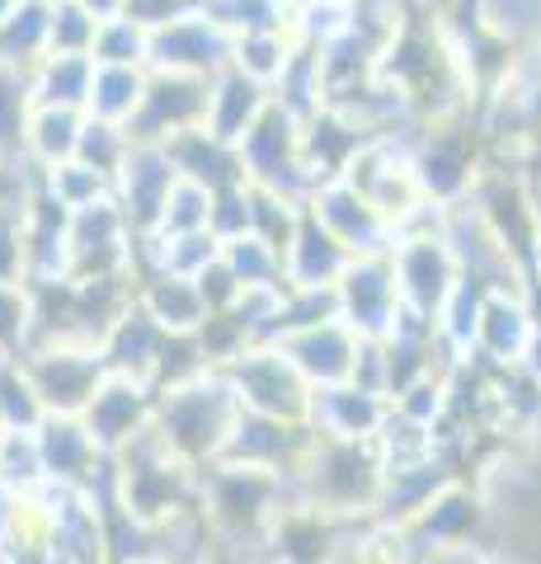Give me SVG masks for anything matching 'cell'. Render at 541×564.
Segmentation results:
<instances>
[{"label":"cell","mask_w":541,"mask_h":564,"mask_svg":"<svg viewBox=\"0 0 541 564\" xmlns=\"http://www.w3.org/2000/svg\"><path fill=\"white\" fill-rule=\"evenodd\" d=\"M236 414H240V400H236L231 386H226V377L213 367V372H203L194 381L174 386V391L155 395L151 433L174 462L203 470L221 456Z\"/></svg>","instance_id":"cell-1"},{"label":"cell","mask_w":541,"mask_h":564,"mask_svg":"<svg viewBox=\"0 0 541 564\" xmlns=\"http://www.w3.org/2000/svg\"><path fill=\"white\" fill-rule=\"evenodd\" d=\"M217 372L236 391L246 414L278 419V423H306L311 419V386L273 344H250L226 367H217Z\"/></svg>","instance_id":"cell-2"},{"label":"cell","mask_w":541,"mask_h":564,"mask_svg":"<svg viewBox=\"0 0 541 564\" xmlns=\"http://www.w3.org/2000/svg\"><path fill=\"white\" fill-rule=\"evenodd\" d=\"M236 151H240L246 184L283 193V198L296 207H306V198L316 193V180H311L306 165H302V122L292 113H283L278 104H269V109L259 113V122L240 137Z\"/></svg>","instance_id":"cell-3"},{"label":"cell","mask_w":541,"mask_h":564,"mask_svg":"<svg viewBox=\"0 0 541 564\" xmlns=\"http://www.w3.org/2000/svg\"><path fill=\"white\" fill-rule=\"evenodd\" d=\"M20 362L43 400V414H66V419H80L90 395L99 391V381L109 377L99 348H80V344H33Z\"/></svg>","instance_id":"cell-4"},{"label":"cell","mask_w":541,"mask_h":564,"mask_svg":"<svg viewBox=\"0 0 541 564\" xmlns=\"http://www.w3.org/2000/svg\"><path fill=\"white\" fill-rule=\"evenodd\" d=\"M66 250H72V282H109V278L132 282L137 236L128 231V221H123V212L113 207V198L80 207L66 217Z\"/></svg>","instance_id":"cell-5"},{"label":"cell","mask_w":541,"mask_h":564,"mask_svg":"<svg viewBox=\"0 0 541 564\" xmlns=\"http://www.w3.org/2000/svg\"><path fill=\"white\" fill-rule=\"evenodd\" d=\"M203 118H207V80L174 76V70H147V90L128 122V141L165 147V141L203 128Z\"/></svg>","instance_id":"cell-6"},{"label":"cell","mask_w":541,"mask_h":564,"mask_svg":"<svg viewBox=\"0 0 541 564\" xmlns=\"http://www.w3.org/2000/svg\"><path fill=\"white\" fill-rule=\"evenodd\" d=\"M316 433L306 423H278V419H259L240 410L231 433H226V447L217 462L221 466H240V470H264V475H292L302 470V462L311 456Z\"/></svg>","instance_id":"cell-7"},{"label":"cell","mask_w":541,"mask_h":564,"mask_svg":"<svg viewBox=\"0 0 541 564\" xmlns=\"http://www.w3.org/2000/svg\"><path fill=\"white\" fill-rule=\"evenodd\" d=\"M335 306L339 321L358 334V339H387L396 315H400V288L391 254H363L348 259V269L335 282Z\"/></svg>","instance_id":"cell-8"},{"label":"cell","mask_w":541,"mask_h":564,"mask_svg":"<svg viewBox=\"0 0 541 564\" xmlns=\"http://www.w3.org/2000/svg\"><path fill=\"white\" fill-rule=\"evenodd\" d=\"M391 269H396V288H400V306L433 321L439 306L452 296V288L462 282L457 259H452L443 231L429 236H400L391 250Z\"/></svg>","instance_id":"cell-9"},{"label":"cell","mask_w":541,"mask_h":564,"mask_svg":"<svg viewBox=\"0 0 541 564\" xmlns=\"http://www.w3.org/2000/svg\"><path fill=\"white\" fill-rule=\"evenodd\" d=\"M174 184H180V174H174L165 147H147V141H132L128 161L118 165V174H113L109 198H113L118 212H123L128 231H132L137 240L151 236L155 226H161V212H165V198H170Z\"/></svg>","instance_id":"cell-10"},{"label":"cell","mask_w":541,"mask_h":564,"mask_svg":"<svg viewBox=\"0 0 541 564\" xmlns=\"http://www.w3.org/2000/svg\"><path fill=\"white\" fill-rule=\"evenodd\" d=\"M151 410H155L151 386L109 372L99 381V391L90 395V404H85L80 423L90 433V443L99 447V456H118L151 429Z\"/></svg>","instance_id":"cell-11"},{"label":"cell","mask_w":541,"mask_h":564,"mask_svg":"<svg viewBox=\"0 0 541 564\" xmlns=\"http://www.w3.org/2000/svg\"><path fill=\"white\" fill-rule=\"evenodd\" d=\"M226 66H231V33H221L203 10L184 14V20H174L161 33H151L147 70H174V76L213 80Z\"/></svg>","instance_id":"cell-12"},{"label":"cell","mask_w":541,"mask_h":564,"mask_svg":"<svg viewBox=\"0 0 541 564\" xmlns=\"http://www.w3.org/2000/svg\"><path fill=\"white\" fill-rule=\"evenodd\" d=\"M306 212H311V217H316L354 259H363V254H391V250H396V231L377 217V207H372L368 198H358V193L348 188L344 180L316 184V193L306 198Z\"/></svg>","instance_id":"cell-13"},{"label":"cell","mask_w":541,"mask_h":564,"mask_svg":"<svg viewBox=\"0 0 541 564\" xmlns=\"http://www.w3.org/2000/svg\"><path fill=\"white\" fill-rule=\"evenodd\" d=\"M537 334V321L522 292H485L480 296V321H476V344H470V362L490 367V372H509L522 367V352H528Z\"/></svg>","instance_id":"cell-14"},{"label":"cell","mask_w":541,"mask_h":564,"mask_svg":"<svg viewBox=\"0 0 541 564\" xmlns=\"http://www.w3.org/2000/svg\"><path fill=\"white\" fill-rule=\"evenodd\" d=\"M485 527V503L466 480H452L429 499V508L419 513L405 532L414 536L419 555L424 551H476V536Z\"/></svg>","instance_id":"cell-15"},{"label":"cell","mask_w":541,"mask_h":564,"mask_svg":"<svg viewBox=\"0 0 541 564\" xmlns=\"http://www.w3.org/2000/svg\"><path fill=\"white\" fill-rule=\"evenodd\" d=\"M273 348L283 352L296 372H302V381L311 386V391H325V386H344L348 372H354L358 334L348 329L344 321H325V325L283 334Z\"/></svg>","instance_id":"cell-16"},{"label":"cell","mask_w":541,"mask_h":564,"mask_svg":"<svg viewBox=\"0 0 541 564\" xmlns=\"http://www.w3.org/2000/svg\"><path fill=\"white\" fill-rule=\"evenodd\" d=\"M387 419V400L368 395L358 386H325V391H311V419L306 429L329 443H372V433Z\"/></svg>","instance_id":"cell-17"},{"label":"cell","mask_w":541,"mask_h":564,"mask_svg":"<svg viewBox=\"0 0 541 564\" xmlns=\"http://www.w3.org/2000/svg\"><path fill=\"white\" fill-rule=\"evenodd\" d=\"M161 348H165V329L155 325L151 315L137 306V296H132V302L113 315V325L104 329L99 358H104V367H109L113 377H132V381L151 386V372H155Z\"/></svg>","instance_id":"cell-18"},{"label":"cell","mask_w":541,"mask_h":564,"mask_svg":"<svg viewBox=\"0 0 541 564\" xmlns=\"http://www.w3.org/2000/svg\"><path fill=\"white\" fill-rule=\"evenodd\" d=\"M273 104V95L264 90V85L246 80L240 70H217L213 80H207V118H203V132H213L217 141H226V147H240V137H246L259 113H264Z\"/></svg>","instance_id":"cell-19"},{"label":"cell","mask_w":541,"mask_h":564,"mask_svg":"<svg viewBox=\"0 0 541 564\" xmlns=\"http://www.w3.org/2000/svg\"><path fill=\"white\" fill-rule=\"evenodd\" d=\"M348 259L354 254H348L344 245L302 207V221H296V231L283 250V282L288 288H335L339 273L348 269Z\"/></svg>","instance_id":"cell-20"},{"label":"cell","mask_w":541,"mask_h":564,"mask_svg":"<svg viewBox=\"0 0 541 564\" xmlns=\"http://www.w3.org/2000/svg\"><path fill=\"white\" fill-rule=\"evenodd\" d=\"M165 155H170V165H174V174H180L184 184H198L207 193H221V188L246 184L240 151L226 147V141H217L213 132H203V128L165 141Z\"/></svg>","instance_id":"cell-21"},{"label":"cell","mask_w":541,"mask_h":564,"mask_svg":"<svg viewBox=\"0 0 541 564\" xmlns=\"http://www.w3.org/2000/svg\"><path fill=\"white\" fill-rule=\"evenodd\" d=\"M33 447H39V462H43V480H85L104 456L90 443L80 419H66V414H47L39 429H33Z\"/></svg>","instance_id":"cell-22"},{"label":"cell","mask_w":541,"mask_h":564,"mask_svg":"<svg viewBox=\"0 0 541 564\" xmlns=\"http://www.w3.org/2000/svg\"><path fill=\"white\" fill-rule=\"evenodd\" d=\"M132 296L165 334H198V325L207 321V306L188 278H165V273L137 278Z\"/></svg>","instance_id":"cell-23"},{"label":"cell","mask_w":541,"mask_h":564,"mask_svg":"<svg viewBox=\"0 0 541 564\" xmlns=\"http://www.w3.org/2000/svg\"><path fill=\"white\" fill-rule=\"evenodd\" d=\"M90 76H95V62L90 57H39V62L29 66L33 109H72V113H85V99H90Z\"/></svg>","instance_id":"cell-24"},{"label":"cell","mask_w":541,"mask_h":564,"mask_svg":"<svg viewBox=\"0 0 541 564\" xmlns=\"http://www.w3.org/2000/svg\"><path fill=\"white\" fill-rule=\"evenodd\" d=\"M80 122L85 113H72V109H33L24 128V165L43 174L62 161H76Z\"/></svg>","instance_id":"cell-25"},{"label":"cell","mask_w":541,"mask_h":564,"mask_svg":"<svg viewBox=\"0 0 541 564\" xmlns=\"http://www.w3.org/2000/svg\"><path fill=\"white\" fill-rule=\"evenodd\" d=\"M480 33H490L518 57H537L541 52V0H480L476 6Z\"/></svg>","instance_id":"cell-26"},{"label":"cell","mask_w":541,"mask_h":564,"mask_svg":"<svg viewBox=\"0 0 541 564\" xmlns=\"http://www.w3.org/2000/svg\"><path fill=\"white\" fill-rule=\"evenodd\" d=\"M142 90H147V66H95L90 99H85V118L128 128L137 104H142Z\"/></svg>","instance_id":"cell-27"},{"label":"cell","mask_w":541,"mask_h":564,"mask_svg":"<svg viewBox=\"0 0 541 564\" xmlns=\"http://www.w3.org/2000/svg\"><path fill=\"white\" fill-rule=\"evenodd\" d=\"M273 104L283 113H292L296 122H311L325 109V80H321V52L316 47H296L288 70L273 85Z\"/></svg>","instance_id":"cell-28"},{"label":"cell","mask_w":541,"mask_h":564,"mask_svg":"<svg viewBox=\"0 0 541 564\" xmlns=\"http://www.w3.org/2000/svg\"><path fill=\"white\" fill-rule=\"evenodd\" d=\"M47 52V6L43 0H20L10 20L0 24V66L29 70Z\"/></svg>","instance_id":"cell-29"},{"label":"cell","mask_w":541,"mask_h":564,"mask_svg":"<svg viewBox=\"0 0 541 564\" xmlns=\"http://www.w3.org/2000/svg\"><path fill=\"white\" fill-rule=\"evenodd\" d=\"M292 52H296L292 33H246V39H231V70L273 90L278 76H283L292 62Z\"/></svg>","instance_id":"cell-30"},{"label":"cell","mask_w":541,"mask_h":564,"mask_svg":"<svg viewBox=\"0 0 541 564\" xmlns=\"http://www.w3.org/2000/svg\"><path fill=\"white\" fill-rule=\"evenodd\" d=\"M221 263L231 269V278L240 282L246 292H278L288 288L283 282V254L273 250V245H264L259 236H236L221 245Z\"/></svg>","instance_id":"cell-31"},{"label":"cell","mask_w":541,"mask_h":564,"mask_svg":"<svg viewBox=\"0 0 541 564\" xmlns=\"http://www.w3.org/2000/svg\"><path fill=\"white\" fill-rule=\"evenodd\" d=\"M203 14L221 33L246 39V33H288L292 0H207Z\"/></svg>","instance_id":"cell-32"},{"label":"cell","mask_w":541,"mask_h":564,"mask_svg":"<svg viewBox=\"0 0 541 564\" xmlns=\"http://www.w3.org/2000/svg\"><path fill=\"white\" fill-rule=\"evenodd\" d=\"M109 188L113 184L104 180V174H95L90 165H80V161H62V165H52V170L39 174V193L52 207H62L66 217L80 212V207L104 203V198H109Z\"/></svg>","instance_id":"cell-33"},{"label":"cell","mask_w":541,"mask_h":564,"mask_svg":"<svg viewBox=\"0 0 541 564\" xmlns=\"http://www.w3.org/2000/svg\"><path fill=\"white\" fill-rule=\"evenodd\" d=\"M33 113L29 95V70L0 66V165H20L24 161V128Z\"/></svg>","instance_id":"cell-34"},{"label":"cell","mask_w":541,"mask_h":564,"mask_svg":"<svg viewBox=\"0 0 541 564\" xmlns=\"http://www.w3.org/2000/svg\"><path fill=\"white\" fill-rule=\"evenodd\" d=\"M354 24V6L348 0H292V14H288V33L296 47H325L335 43L339 33H348Z\"/></svg>","instance_id":"cell-35"},{"label":"cell","mask_w":541,"mask_h":564,"mask_svg":"<svg viewBox=\"0 0 541 564\" xmlns=\"http://www.w3.org/2000/svg\"><path fill=\"white\" fill-rule=\"evenodd\" d=\"M0 419H6L10 433H33L47 419L20 358H0Z\"/></svg>","instance_id":"cell-36"},{"label":"cell","mask_w":541,"mask_h":564,"mask_svg":"<svg viewBox=\"0 0 541 564\" xmlns=\"http://www.w3.org/2000/svg\"><path fill=\"white\" fill-rule=\"evenodd\" d=\"M132 141H128V128H118V122H99V118H85L80 122V137H76V161L90 165L95 174L113 184L118 165L128 161Z\"/></svg>","instance_id":"cell-37"},{"label":"cell","mask_w":541,"mask_h":564,"mask_svg":"<svg viewBox=\"0 0 541 564\" xmlns=\"http://www.w3.org/2000/svg\"><path fill=\"white\" fill-rule=\"evenodd\" d=\"M99 20L90 10H80L76 0L47 6V52L43 57H90Z\"/></svg>","instance_id":"cell-38"},{"label":"cell","mask_w":541,"mask_h":564,"mask_svg":"<svg viewBox=\"0 0 541 564\" xmlns=\"http://www.w3.org/2000/svg\"><path fill=\"white\" fill-rule=\"evenodd\" d=\"M296 221H302V207L288 203L283 193L250 184V236H259L264 245H273V250L283 254L292 231H296Z\"/></svg>","instance_id":"cell-39"},{"label":"cell","mask_w":541,"mask_h":564,"mask_svg":"<svg viewBox=\"0 0 541 564\" xmlns=\"http://www.w3.org/2000/svg\"><path fill=\"white\" fill-rule=\"evenodd\" d=\"M147 47H151V33H142L123 14H113V20H99L95 29L90 62L95 66H147Z\"/></svg>","instance_id":"cell-40"},{"label":"cell","mask_w":541,"mask_h":564,"mask_svg":"<svg viewBox=\"0 0 541 564\" xmlns=\"http://www.w3.org/2000/svg\"><path fill=\"white\" fill-rule=\"evenodd\" d=\"M33 348V292L29 282H0V358H24Z\"/></svg>","instance_id":"cell-41"},{"label":"cell","mask_w":541,"mask_h":564,"mask_svg":"<svg viewBox=\"0 0 541 564\" xmlns=\"http://www.w3.org/2000/svg\"><path fill=\"white\" fill-rule=\"evenodd\" d=\"M207 212H213V193L198 188V184H174L165 212H161V226L151 236H198L207 231Z\"/></svg>","instance_id":"cell-42"},{"label":"cell","mask_w":541,"mask_h":564,"mask_svg":"<svg viewBox=\"0 0 541 564\" xmlns=\"http://www.w3.org/2000/svg\"><path fill=\"white\" fill-rule=\"evenodd\" d=\"M387 410L400 414L405 423H414V429H439L443 414H447V391H443V377H419L410 381L400 395L387 400Z\"/></svg>","instance_id":"cell-43"},{"label":"cell","mask_w":541,"mask_h":564,"mask_svg":"<svg viewBox=\"0 0 541 564\" xmlns=\"http://www.w3.org/2000/svg\"><path fill=\"white\" fill-rule=\"evenodd\" d=\"M207 236H213L217 245L236 240V236H250V184H236V188L213 193V212H207Z\"/></svg>","instance_id":"cell-44"},{"label":"cell","mask_w":541,"mask_h":564,"mask_svg":"<svg viewBox=\"0 0 541 564\" xmlns=\"http://www.w3.org/2000/svg\"><path fill=\"white\" fill-rule=\"evenodd\" d=\"M194 288H198V296H203L207 315H231V306L240 302V292H246V288H240V282L231 278V269L221 263V254L194 278Z\"/></svg>","instance_id":"cell-45"},{"label":"cell","mask_w":541,"mask_h":564,"mask_svg":"<svg viewBox=\"0 0 541 564\" xmlns=\"http://www.w3.org/2000/svg\"><path fill=\"white\" fill-rule=\"evenodd\" d=\"M123 20H132L142 33H161L170 29L174 20H184V14H194V6L188 0H123Z\"/></svg>","instance_id":"cell-46"},{"label":"cell","mask_w":541,"mask_h":564,"mask_svg":"<svg viewBox=\"0 0 541 564\" xmlns=\"http://www.w3.org/2000/svg\"><path fill=\"white\" fill-rule=\"evenodd\" d=\"M76 6H80V10H90L95 20H113V14L123 10V0H76Z\"/></svg>","instance_id":"cell-47"},{"label":"cell","mask_w":541,"mask_h":564,"mask_svg":"<svg viewBox=\"0 0 541 564\" xmlns=\"http://www.w3.org/2000/svg\"><path fill=\"white\" fill-rule=\"evenodd\" d=\"M147 564H207V551H203V555H170V560H147Z\"/></svg>","instance_id":"cell-48"},{"label":"cell","mask_w":541,"mask_h":564,"mask_svg":"<svg viewBox=\"0 0 541 564\" xmlns=\"http://www.w3.org/2000/svg\"><path fill=\"white\" fill-rule=\"evenodd\" d=\"M14 6H20V0H0V24L10 20V10H14Z\"/></svg>","instance_id":"cell-49"},{"label":"cell","mask_w":541,"mask_h":564,"mask_svg":"<svg viewBox=\"0 0 541 564\" xmlns=\"http://www.w3.org/2000/svg\"><path fill=\"white\" fill-rule=\"evenodd\" d=\"M528 278H537V282H541V245H537V263H532V273H528Z\"/></svg>","instance_id":"cell-50"},{"label":"cell","mask_w":541,"mask_h":564,"mask_svg":"<svg viewBox=\"0 0 541 564\" xmlns=\"http://www.w3.org/2000/svg\"><path fill=\"white\" fill-rule=\"evenodd\" d=\"M188 6H194V10H203V6H207V0H188Z\"/></svg>","instance_id":"cell-51"},{"label":"cell","mask_w":541,"mask_h":564,"mask_svg":"<svg viewBox=\"0 0 541 564\" xmlns=\"http://www.w3.org/2000/svg\"><path fill=\"white\" fill-rule=\"evenodd\" d=\"M537 66H541V52H537Z\"/></svg>","instance_id":"cell-52"}]
</instances>
